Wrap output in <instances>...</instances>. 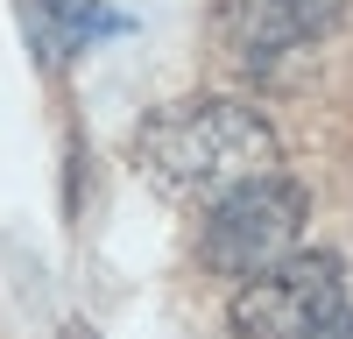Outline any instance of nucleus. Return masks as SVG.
Returning <instances> with one entry per match:
<instances>
[{
    "mask_svg": "<svg viewBox=\"0 0 353 339\" xmlns=\"http://www.w3.org/2000/svg\"><path fill=\"white\" fill-rule=\"evenodd\" d=\"M134 170L163 198H176V205H212L219 191L283 170V141H276L269 121H261V106L226 99V92H205V99L156 106L149 121H141Z\"/></svg>",
    "mask_w": 353,
    "mask_h": 339,
    "instance_id": "f257e3e1",
    "label": "nucleus"
},
{
    "mask_svg": "<svg viewBox=\"0 0 353 339\" xmlns=\"http://www.w3.org/2000/svg\"><path fill=\"white\" fill-rule=\"evenodd\" d=\"M304 219H311V198H304L297 177H283V170L248 177V184H233V191H219L205 205L198 262L212 276H226V282H248L261 269H276L283 254H297Z\"/></svg>",
    "mask_w": 353,
    "mask_h": 339,
    "instance_id": "f03ea898",
    "label": "nucleus"
},
{
    "mask_svg": "<svg viewBox=\"0 0 353 339\" xmlns=\"http://www.w3.org/2000/svg\"><path fill=\"white\" fill-rule=\"evenodd\" d=\"M332 311H346V262L325 247H297L233 290L226 325L233 339H311Z\"/></svg>",
    "mask_w": 353,
    "mask_h": 339,
    "instance_id": "7ed1b4c3",
    "label": "nucleus"
},
{
    "mask_svg": "<svg viewBox=\"0 0 353 339\" xmlns=\"http://www.w3.org/2000/svg\"><path fill=\"white\" fill-rule=\"evenodd\" d=\"M346 21V0H226V43L248 71H276L283 56L325 43Z\"/></svg>",
    "mask_w": 353,
    "mask_h": 339,
    "instance_id": "20e7f679",
    "label": "nucleus"
},
{
    "mask_svg": "<svg viewBox=\"0 0 353 339\" xmlns=\"http://www.w3.org/2000/svg\"><path fill=\"white\" fill-rule=\"evenodd\" d=\"M128 28L134 21L113 14V8H99V0H21V36H28V50H36L43 71H64L85 43L128 36Z\"/></svg>",
    "mask_w": 353,
    "mask_h": 339,
    "instance_id": "39448f33",
    "label": "nucleus"
},
{
    "mask_svg": "<svg viewBox=\"0 0 353 339\" xmlns=\"http://www.w3.org/2000/svg\"><path fill=\"white\" fill-rule=\"evenodd\" d=\"M311 339H353V304H346V311H332V318H325V325H318Z\"/></svg>",
    "mask_w": 353,
    "mask_h": 339,
    "instance_id": "423d86ee",
    "label": "nucleus"
},
{
    "mask_svg": "<svg viewBox=\"0 0 353 339\" xmlns=\"http://www.w3.org/2000/svg\"><path fill=\"white\" fill-rule=\"evenodd\" d=\"M57 339H99V325H85V318H71V325L57 332Z\"/></svg>",
    "mask_w": 353,
    "mask_h": 339,
    "instance_id": "0eeeda50",
    "label": "nucleus"
}]
</instances>
